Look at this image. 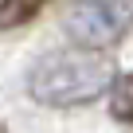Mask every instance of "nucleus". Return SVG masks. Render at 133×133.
Listing matches in <instances>:
<instances>
[{
    "label": "nucleus",
    "instance_id": "7ed1b4c3",
    "mask_svg": "<svg viewBox=\"0 0 133 133\" xmlns=\"http://www.w3.org/2000/svg\"><path fill=\"white\" fill-rule=\"evenodd\" d=\"M43 4H51V0H0V31L28 24Z\"/></svg>",
    "mask_w": 133,
    "mask_h": 133
},
{
    "label": "nucleus",
    "instance_id": "f257e3e1",
    "mask_svg": "<svg viewBox=\"0 0 133 133\" xmlns=\"http://www.w3.org/2000/svg\"><path fill=\"white\" fill-rule=\"evenodd\" d=\"M114 78H117V66L110 55L71 47V51H51L31 66L28 94L39 106H82L94 102L102 90H110Z\"/></svg>",
    "mask_w": 133,
    "mask_h": 133
},
{
    "label": "nucleus",
    "instance_id": "39448f33",
    "mask_svg": "<svg viewBox=\"0 0 133 133\" xmlns=\"http://www.w3.org/2000/svg\"><path fill=\"white\" fill-rule=\"evenodd\" d=\"M0 133H4V129H0Z\"/></svg>",
    "mask_w": 133,
    "mask_h": 133
},
{
    "label": "nucleus",
    "instance_id": "20e7f679",
    "mask_svg": "<svg viewBox=\"0 0 133 133\" xmlns=\"http://www.w3.org/2000/svg\"><path fill=\"white\" fill-rule=\"evenodd\" d=\"M110 114L125 125H133V71L121 75L114 82V94H110Z\"/></svg>",
    "mask_w": 133,
    "mask_h": 133
},
{
    "label": "nucleus",
    "instance_id": "f03ea898",
    "mask_svg": "<svg viewBox=\"0 0 133 133\" xmlns=\"http://www.w3.org/2000/svg\"><path fill=\"white\" fill-rule=\"evenodd\" d=\"M63 28L78 47L102 51L133 28V0H75L63 16Z\"/></svg>",
    "mask_w": 133,
    "mask_h": 133
}]
</instances>
